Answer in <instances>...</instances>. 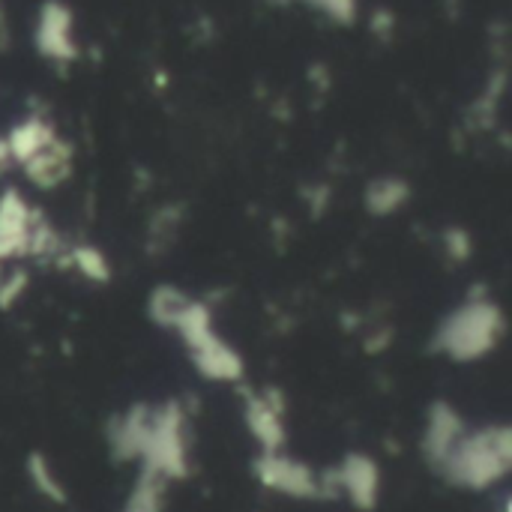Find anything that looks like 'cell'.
Listing matches in <instances>:
<instances>
[{
    "mask_svg": "<svg viewBox=\"0 0 512 512\" xmlns=\"http://www.w3.org/2000/svg\"><path fill=\"white\" fill-rule=\"evenodd\" d=\"M504 333H507L504 309L489 297L486 288H474L456 309H450L438 321L429 348L450 363L468 366L495 354Z\"/></svg>",
    "mask_w": 512,
    "mask_h": 512,
    "instance_id": "obj_1",
    "label": "cell"
},
{
    "mask_svg": "<svg viewBox=\"0 0 512 512\" xmlns=\"http://www.w3.org/2000/svg\"><path fill=\"white\" fill-rule=\"evenodd\" d=\"M168 333H174L183 342L189 363L204 381L237 384V387L246 381V360L225 336H219L213 306L207 300L189 294Z\"/></svg>",
    "mask_w": 512,
    "mask_h": 512,
    "instance_id": "obj_2",
    "label": "cell"
},
{
    "mask_svg": "<svg viewBox=\"0 0 512 512\" xmlns=\"http://www.w3.org/2000/svg\"><path fill=\"white\" fill-rule=\"evenodd\" d=\"M512 468V432L504 423L468 429L453 453L435 471L456 489L486 492L501 483Z\"/></svg>",
    "mask_w": 512,
    "mask_h": 512,
    "instance_id": "obj_3",
    "label": "cell"
},
{
    "mask_svg": "<svg viewBox=\"0 0 512 512\" xmlns=\"http://www.w3.org/2000/svg\"><path fill=\"white\" fill-rule=\"evenodd\" d=\"M141 468L165 477L168 483L189 477L192 435H189V414L180 399H165L150 405V432L141 453Z\"/></svg>",
    "mask_w": 512,
    "mask_h": 512,
    "instance_id": "obj_4",
    "label": "cell"
},
{
    "mask_svg": "<svg viewBox=\"0 0 512 512\" xmlns=\"http://www.w3.org/2000/svg\"><path fill=\"white\" fill-rule=\"evenodd\" d=\"M243 423L261 453H279L288 444V399L279 387H243Z\"/></svg>",
    "mask_w": 512,
    "mask_h": 512,
    "instance_id": "obj_5",
    "label": "cell"
},
{
    "mask_svg": "<svg viewBox=\"0 0 512 512\" xmlns=\"http://www.w3.org/2000/svg\"><path fill=\"white\" fill-rule=\"evenodd\" d=\"M252 474L255 480L285 498L294 501H321V477L315 468H309L306 462L288 456L285 450L279 453H258L252 459Z\"/></svg>",
    "mask_w": 512,
    "mask_h": 512,
    "instance_id": "obj_6",
    "label": "cell"
},
{
    "mask_svg": "<svg viewBox=\"0 0 512 512\" xmlns=\"http://www.w3.org/2000/svg\"><path fill=\"white\" fill-rule=\"evenodd\" d=\"M39 216L42 210H36L18 189L0 192V264L30 258V240Z\"/></svg>",
    "mask_w": 512,
    "mask_h": 512,
    "instance_id": "obj_7",
    "label": "cell"
},
{
    "mask_svg": "<svg viewBox=\"0 0 512 512\" xmlns=\"http://www.w3.org/2000/svg\"><path fill=\"white\" fill-rule=\"evenodd\" d=\"M336 495H345L348 504L360 512H372L381 501V468L366 453H348L336 468H330Z\"/></svg>",
    "mask_w": 512,
    "mask_h": 512,
    "instance_id": "obj_8",
    "label": "cell"
},
{
    "mask_svg": "<svg viewBox=\"0 0 512 512\" xmlns=\"http://www.w3.org/2000/svg\"><path fill=\"white\" fill-rule=\"evenodd\" d=\"M465 432H468V423H465L462 411L447 399H435L426 411V426H423V438H420V453H423L426 465L432 471H438L441 462L453 453V447L462 441Z\"/></svg>",
    "mask_w": 512,
    "mask_h": 512,
    "instance_id": "obj_9",
    "label": "cell"
},
{
    "mask_svg": "<svg viewBox=\"0 0 512 512\" xmlns=\"http://www.w3.org/2000/svg\"><path fill=\"white\" fill-rule=\"evenodd\" d=\"M150 432V402H135L105 423V444L114 462H141Z\"/></svg>",
    "mask_w": 512,
    "mask_h": 512,
    "instance_id": "obj_10",
    "label": "cell"
},
{
    "mask_svg": "<svg viewBox=\"0 0 512 512\" xmlns=\"http://www.w3.org/2000/svg\"><path fill=\"white\" fill-rule=\"evenodd\" d=\"M33 39H36L39 54H45L51 60L66 63V60L78 57V45H75V36H72V12L57 0H48L39 9Z\"/></svg>",
    "mask_w": 512,
    "mask_h": 512,
    "instance_id": "obj_11",
    "label": "cell"
},
{
    "mask_svg": "<svg viewBox=\"0 0 512 512\" xmlns=\"http://www.w3.org/2000/svg\"><path fill=\"white\" fill-rule=\"evenodd\" d=\"M21 171L36 189H54L72 174V147L54 138L45 150H39L30 162H24Z\"/></svg>",
    "mask_w": 512,
    "mask_h": 512,
    "instance_id": "obj_12",
    "label": "cell"
},
{
    "mask_svg": "<svg viewBox=\"0 0 512 512\" xmlns=\"http://www.w3.org/2000/svg\"><path fill=\"white\" fill-rule=\"evenodd\" d=\"M57 138L54 126L45 117H27L21 123H15L6 135V147H9V159L12 165H24L30 162L39 150H45L51 141Z\"/></svg>",
    "mask_w": 512,
    "mask_h": 512,
    "instance_id": "obj_13",
    "label": "cell"
},
{
    "mask_svg": "<svg viewBox=\"0 0 512 512\" xmlns=\"http://www.w3.org/2000/svg\"><path fill=\"white\" fill-rule=\"evenodd\" d=\"M411 201V186L402 177H378L366 186L363 192V204L366 213L375 219H387L396 216L405 204Z\"/></svg>",
    "mask_w": 512,
    "mask_h": 512,
    "instance_id": "obj_14",
    "label": "cell"
},
{
    "mask_svg": "<svg viewBox=\"0 0 512 512\" xmlns=\"http://www.w3.org/2000/svg\"><path fill=\"white\" fill-rule=\"evenodd\" d=\"M60 270H75L81 273L87 282L93 285H108L111 282V261L105 258V252L93 243H66V252L57 264Z\"/></svg>",
    "mask_w": 512,
    "mask_h": 512,
    "instance_id": "obj_15",
    "label": "cell"
},
{
    "mask_svg": "<svg viewBox=\"0 0 512 512\" xmlns=\"http://www.w3.org/2000/svg\"><path fill=\"white\" fill-rule=\"evenodd\" d=\"M165 492H168V480L141 468L138 471V480L123 504L120 512H162L165 507Z\"/></svg>",
    "mask_w": 512,
    "mask_h": 512,
    "instance_id": "obj_16",
    "label": "cell"
},
{
    "mask_svg": "<svg viewBox=\"0 0 512 512\" xmlns=\"http://www.w3.org/2000/svg\"><path fill=\"white\" fill-rule=\"evenodd\" d=\"M24 471H27V480H30V486H33V492L39 498H45V501H51L57 507H63L69 501V495H66V489H63V483H60V477H57V471H54V465L48 462L45 453H30Z\"/></svg>",
    "mask_w": 512,
    "mask_h": 512,
    "instance_id": "obj_17",
    "label": "cell"
},
{
    "mask_svg": "<svg viewBox=\"0 0 512 512\" xmlns=\"http://www.w3.org/2000/svg\"><path fill=\"white\" fill-rule=\"evenodd\" d=\"M189 300V291L177 288V285H156L150 294H147V318L159 327V330H171L177 312L183 309V303Z\"/></svg>",
    "mask_w": 512,
    "mask_h": 512,
    "instance_id": "obj_18",
    "label": "cell"
},
{
    "mask_svg": "<svg viewBox=\"0 0 512 512\" xmlns=\"http://www.w3.org/2000/svg\"><path fill=\"white\" fill-rule=\"evenodd\" d=\"M27 291V270L18 264H0V309H12Z\"/></svg>",
    "mask_w": 512,
    "mask_h": 512,
    "instance_id": "obj_19",
    "label": "cell"
},
{
    "mask_svg": "<svg viewBox=\"0 0 512 512\" xmlns=\"http://www.w3.org/2000/svg\"><path fill=\"white\" fill-rule=\"evenodd\" d=\"M441 249H444V255H447L453 264H465V261H471V255H474V240H471V234H468L465 228L450 225V228L441 231Z\"/></svg>",
    "mask_w": 512,
    "mask_h": 512,
    "instance_id": "obj_20",
    "label": "cell"
},
{
    "mask_svg": "<svg viewBox=\"0 0 512 512\" xmlns=\"http://www.w3.org/2000/svg\"><path fill=\"white\" fill-rule=\"evenodd\" d=\"M306 3H312L315 9L327 12L330 18H336L342 24H351L357 15V0H306Z\"/></svg>",
    "mask_w": 512,
    "mask_h": 512,
    "instance_id": "obj_21",
    "label": "cell"
},
{
    "mask_svg": "<svg viewBox=\"0 0 512 512\" xmlns=\"http://www.w3.org/2000/svg\"><path fill=\"white\" fill-rule=\"evenodd\" d=\"M177 225H180V219L174 216V210H162V213L153 219V225H150V237H153V240H162V243H159V249L171 246Z\"/></svg>",
    "mask_w": 512,
    "mask_h": 512,
    "instance_id": "obj_22",
    "label": "cell"
}]
</instances>
